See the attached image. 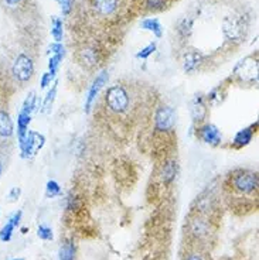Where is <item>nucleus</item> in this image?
<instances>
[{"label":"nucleus","mask_w":259,"mask_h":260,"mask_svg":"<svg viewBox=\"0 0 259 260\" xmlns=\"http://www.w3.org/2000/svg\"><path fill=\"white\" fill-rule=\"evenodd\" d=\"M51 34L54 40L60 43L63 40V21L60 19L52 20V27H51Z\"/></svg>","instance_id":"25"},{"label":"nucleus","mask_w":259,"mask_h":260,"mask_svg":"<svg viewBox=\"0 0 259 260\" xmlns=\"http://www.w3.org/2000/svg\"><path fill=\"white\" fill-rule=\"evenodd\" d=\"M198 135H200V139L204 143L211 144V146H218L221 143V140H222L220 129L211 123L201 126L198 129Z\"/></svg>","instance_id":"7"},{"label":"nucleus","mask_w":259,"mask_h":260,"mask_svg":"<svg viewBox=\"0 0 259 260\" xmlns=\"http://www.w3.org/2000/svg\"><path fill=\"white\" fill-rule=\"evenodd\" d=\"M78 59L87 68H94L99 62V54H98L97 48H94V47H85L78 54Z\"/></svg>","instance_id":"12"},{"label":"nucleus","mask_w":259,"mask_h":260,"mask_svg":"<svg viewBox=\"0 0 259 260\" xmlns=\"http://www.w3.org/2000/svg\"><path fill=\"white\" fill-rule=\"evenodd\" d=\"M186 260H204V257L198 253H191L188 254L187 257H186Z\"/></svg>","instance_id":"36"},{"label":"nucleus","mask_w":259,"mask_h":260,"mask_svg":"<svg viewBox=\"0 0 259 260\" xmlns=\"http://www.w3.org/2000/svg\"><path fill=\"white\" fill-rule=\"evenodd\" d=\"M119 0H92V7L98 14L108 17L118 10Z\"/></svg>","instance_id":"11"},{"label":"nucleus","mask_w":259,"mask_h":260,"mask_svg":"<svg viewBox=\"0 0 259 260\" xmlns=\"http://www.w3.org/2000/svg\"><path fill=\"white\" fill-rule=\"evenodd\" d=\"M59 260H75V243H74V241L68 239L60 246Z\"/></svg>","instance_id":"18"},{"label":"nucleus","mask_w":259,"mask_h":260,"mask_svg":"<svg viewBox=\"0 0 259 260\" xmlns=\"http://www.w3.org/2000/svg\"><path fill=\"white\" fill-rule=\"evenodd\" d=\"M108 78H109L108 72L102 71L101 74H99V75H98L97 78H95V81L92 82L91 88H90V91H88L87 101H85V112H90L92 104H94L95 98L98 96L99 91H101V89H102V86H104V85L108 82Z\"/></svg>","instance_id":"6"},{"label":"nucleus","mask_w":259,"mask_h":260,"mask_svg":"<svg viewBox=\"0 0 259 260\" xmlns=\"http://www.w3.org/2000/svg\"><path fill=\"white\" fill-rule=\"evenodd\" d=\"M156 50V44L155 43H152V44H149L148 47H145L143 50H140V51L137 52V58H142V59H146L149 55H152L153 54V51Z\"/></svg>","instance_id":"29"},{"label":"nucleus","mask_w":259,"mask_h":260,"mask_svg":"<svg viewBox=\"0 0 259 260\" xmlns=\"http://www.w3.org/2000/svg\"><path fill=\"white\" fill-rule=\"evenodd\" d=\"M190 234L194 236L195 239H204L206 236L210 235V231H211V226H210V222L203 218V216H195L190 222Z\"/></svg>","instance_id":"8"},{"label":"nucleus","mask_w":259,"mask_h":260,"mask_svg":"<svg viewBox=\"0 0 259 260\" xmlns=\"http://www.w3.org/2000/svg\"><path fill=\"white\" fill-rule=\"evenodd\" d=\"M12 74L14 79L20 84L28 82L34 74V62L32 57H28L27 54H19L12 65Z\"/></svg>","instance_id":"4"},{"label":"nucleus","mask_w":259,"mask_h":260,"mask_svg":"<svg viewBox=\"0 0 259 260\" xmlns=\"http://www.w3.org/2000/svg\"><path fill=\"white\" fill-rule=\"evenodd\" d=\"M60 3H61V10H63V13H70V10H71L72 7V0H60Z\"/></svg>","instance_id":"35"},{"label":"nucleus","mask_w":259,"mask_h":260,"mask_svg":"<svg viewBox=\"0 0 259 260\" xmlns=\"http://www.w3.org/2000/svg\"><path fill=\"white\" fill-rule=\"evenodd\" d=\"M37 236H39L41 241L50 242L54 239V234H52V229L47 225H40L37 228Z\"/></svg>","instance_id":"24"},{"label":"nucleus","mask_w":259,"mask_h":260,"mask_svg":"<svg viewBox=\"0 0 259 260\" xmlns=\"http://www.w3.org/2000/svg\"><path fill=\"white\" fill-rule=\"evenodd\" d=\"M253 130L252 127H245V129L240 130L235 137H234V146L235 147H244L246 144H249L252 142Z\"/></svg>","instance_id":"17"},{"label":"nucleus","mask_w":259,"mask_h":260,"mask_svg":"<svg viewBox=\"0 0 259 260\" xmlns=\"http://www.w3.org/2000/svg\"><path fill=\"white\" fill-rule=\"evenodd\" d=\"M3 171H5V164H3V161L0 160V177L3 176Z\"/></svg>","instance_id":"37"},{"label":"nucleus","mask_w":259,"mask_h":260,"mask_svg":"<svg viewBox=\"0 0 259 260\" xmlns=\"http://www.w3.org/2000/svg\"><path fill=\"white\" fill-rule=\"evenodd\" d=\"M176 112L171 106L162 105L156 109L155 113V129L160 133H167L175 129Z\"/></svg>","instance_id":"5"},{"label":"nucleus","mask_w":259,"mask_h":260,"mask_svg":"<svg viewBox=\"0 0 259 260\" xmlns=\"http://www.w3.org/2000/svg\"><path fill=\"white\" fill-rule=\"evenodd\" d=\"M207 116V106L204 104V99L201 96H197L191 104V117L194 122H203Z\"/></svg>","instance_id":"15"},{"label":"nucleus","mask_w":259,"mask_h":260,"mask_svg":"<svg viewBox=\"0 0 259 260\" xmlns=\"http://www.w3.org/2000/svg\"><path fill=\"white\" fill-rule=\"evenodd\" d=\"M61 194V187L59 185V182L54 181V180H50L47 182L46 187V195L48 198H54V197H59Z\"/></svg>","instance_id":"26"},{"label":"nucleus","mask_w":259,"mask_h":260,"mask_svg":"<svg viewBox=\"0 0 259 260\" xmlns=\"http://www.w3.org/2000/svg\"><path fill=\"white\" fill-rule=\"evenodd\" d=\"M191 26H193V21H191V20H182V23H180V26H179V31L182 32L183 36H187L188 32L191 31Z\"/></svg>","instance_id":"30"},{"label":"nucleus","mask_w":259,"mask_h":260,"mask_svg":"<svg viewBox=\"0 0 259 260\" xmlns=\"http://www.w3.org/2000/svg\"><path fill=\"white\" fill-rule=\"evenodd\" d=\"M12 260H24L23 257H20V259H12Z\"/></svg>","instance_id":"38"},{"label":"nucleus","mask_w":259,"mask_h":260,"mask_svg":"<svg viewBox=\"0 0 259 260\" xmlns=\"http://www.w3.org/2000/svg\"><path fill=\"white\" fill-rule=\"evenodd\" d=\"M44 143H46V137L41 133L34 132V130H28L26 136L19 142L21 157L23 158H32L43 149Z\"/></svg>","instance_id":"3"},{"label":"nucleus","mask_w":259,"mask_h":260,"mask_svg":"<svg viewBox=\"0 0 259 260\" xmlns=\"http://www.w3.org/2000/svg\"><path fill=\"white\" fill-rule=\"evenodd\" d=\"M30 122H32V115L20 109L19 115H17V140L19 142L27 135Z\"/></svg>","instance_id":"16"},{"label":"nucleus","mask_w":259,"mask_h":260,"mask_svg":"<svg viewBox=\"0 0 259 260\" xmlns=\"http://www.w3.org/2000/svg\"><path fill=\"white\" fill-rule=\"evenodd\" d=\"M14 135V124L9 112L0 109V137L10 139Z\"/></svg>","instance_id":"13"},{"label":"nucleus","mask_w":259,"mask_h":260,"mask_svg":"<svg viewBox=\"0 0 259 260\" xmlns=\"http://www.w3.org/2000/svg\"><path fill=\"white\" fill-rule=\"evenodd\" d=\"M55 95H57V84L52 85V88L48 91L46 99H44V104H43V112H44V113L50 112V109H51L52 106V102H54V99H55Z\"/></svg>","instance_id":"23"},{"label":"nucleus","mask_w":259,"mask_h":260,"mask_svg":"<svg viewBox=\"0 0 259 260\" xmlns=\"http://www.w3.org/2000/svg\"><path fill=\"white\" fill-rule=\"evenodd\" d=\"M20 194H21V189L19 187H13V188L10 189V192L7 195V198H9V202H16L19 200Z\"/></svg>","instance_id":"31"},{"label":"nucleus","mask_w":259,"mask_h":260,"mask_svg":"<svg viewBox=\"0 0 259 260\" xmlns=\"http://www.w3.org/2000/svg\"><path fill=\"white\" fill-rule=\"evenodd\" d=\"M176 174H177V162L175 160H166L163 162L160 169V178L166 185L175 181Z\"/></svg>","instance_id":"14"},{"label":"nucleus","mask_w":259,"mask_h":260,"mask_svg":"<svg viewBox=\"0 0 259 260\" xmlns=\"http://www.w3.org/2000/svg\"><path fill=\"white\" fill-rule=\"evenodd\" d=\"M21 111L27 112L33 115V112L37 111V96H36V92H30L28 96L24 99L23 102V106H21Z\"/></svg>","instance_id":"22"},{"label":"nucleus","mask_w":259,"mask_h":260,"mask_svg":"<svg viewBox=\"0 0 259 260\" xmlns=\"http://www.w3.org/2000/svg\"><path fill=\"white\" fill-rule=\"evenodd\" d=\"M237 72L244 81H256L258 78V64L256 61H251L248 58L245 61H241V64L237 67Z\"/></svg>","instance_id":"10"},{"label":"nucleus","mask_w":259,"mask_h":260,"mask_svg":"<svg viewBox=\"0 0 259 260\" xmlns=\"http://www.w3.org/2000/svg\"><path fill=\"white\" fill-rule=\"evenodd\" d=\"M145 5H146L148 10L157 12V10H162L166 7V0H146Z\"/></svg>","instance_id":"28"},{"label":"nucleus","mask_w":259,"mask_h":260,"mask_svg":"<svg viewBox=\"0 0 259 260\" xmlns=\"http://www.w3.org/2000/svg\"><path fill=\"white\" fill-rule=\"evenodd\" d=\"M105 104L112 113H126L130 109L129 91L123 85H112L105 93Z\"/></svg>","instance_id":"1"},{"label":"nucleus","mask_w":259,"mask_h":260,"mask_svg":"<svg viewBox=\"0 0 259 260\" xmlns=\"http://www.w3.org/2000/svg\"><path fill=\"white\" fill-rule=\"evenodd\" d=\"M142 27L148 31H152L156 37H162V24L157 19H146L142 21Z\"/></svg>","instance_id":"21"},{"label":"nucleus","mask_w":259,"mask_h":260,"mask_svg":"<svg viewBox=\"0 0 259 260\" xmlns=\"http://www.w3.org/2000/svg\"><path fill=\"white\" fill-rule=\"evenodd\" d=\"M78 208V200L75 197H72L70 195L68 198H67V209L68 211H74V209Z\"/></svg>","instance_id":"33"},{"label":"nucleus","mask_w":259,"mask_h":260,"mask_svg":"<svg viewBox=\"0 0 259 260\" xmlns=\"http://www.w3.org/2000/svg\"><path fill=\"white\" fill-rule=\"evenodd\" d=\"M21 216H23V211H17V212H14V214L9 218V221H7L6 225L2 228V231H0V241L3 242V243L10 242L12 236H13L14 229L20 225Z\"/></svg>","instance_id":"9"},{"label":"nucleus","mask_w":259,"mask_h":260,"mask_svg":"<svg viewBox=\"0 0 259 260\" xmlns=\"http://www.w3.org/2000/svg\"><path fill=\"white\" fill-rule=\"evenodd\" d=\"M224 32L227 36L228 39H240L241 37V27L240 24L235 21V20L227 19L224 21Z\"/></svg>","instance_id":"19"},{"label":"nucleus","mask_w":259,"mask_h":260,"mask_svg":"<svg viewBox=\"0 0 259 260\" xmlns=\"http://www.w3.org/2000/svg\"><path fill=\"white\" fill-rule=\"evenodd\" d=\"M52 78H54V77H52L50 72H46V74H43V77H41V84H40V85H41V88L44 89V88H47L48 85H51Z\"/></svg>","instance_id":"32"},{"label":"nucleus","mask_w":259,"mask_h":260,"mask_svg":"<svg viewBox=\"0 0 259 260\" xmlns=\"http://www.w3.org/2000/svg\"><path fill=\"white\" fill-rule=\"evenodd\" d=\"M231 187L241 195H252L258 191V174L249 170H238L231 176Z\"/></svg>","instance_id":"2"},{"label":"nucleus","mask_w":259,"mask_h":260,"mask_svg":"<svg viewBox=\"0 0 259 260\" xmlns=\"http://www.w3.org/2000/svg\"><path fill=\"white\" fill-rule=\"evenodd\" d=\"M201 62V54L198 52H188L184 57V62H183V68L186 72L194 71L195 68L200 65Z\"/></svg>","instance_id":"20"},{"label":"nucleus","mask_w":259,"mask_h":260,"mask_svg":"<svg viewBox=\"0 0 259 260\" xmlns=\"http://www.w3.org/2000/svg\"><path fill=\"white\" fill-rule=\"evenodd\" d=\"M64 57V54H54L51 58H50V62H48V72L51 74L52 77L57 74L59 71V67L60 62H61V59Z\"/></svg>","instance_id":"27"},{"label":"nucleus","mask_w":259,"mask_h":260,"mask_svg":"<svg viewBox=\"0 0 259 260\" xmlns=\"http://www.w3.org/2000/svg\"><path fill=\"white\" fill-rule=\"evenodd\" d=\"M0 2L6 7H9V9H17L21 5L23 0H0Z\"/></svg>","instance_id":"34"}]
</instances>
